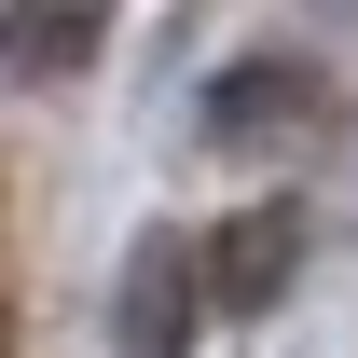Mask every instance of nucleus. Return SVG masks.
<instances>
[{"mask_svg": "<svg viewBox=\"0 0 358 358\" xmlns=\"http://www.w3.org/2000/svg\"><path fill=\"white\" fill-rule=\"evenodd\" d=\"M289 262H303L289 193H262V207H234V221L207 234V289H221V303H275V289H289Z\"/></svg>", "mask_w": 358, "mask_h": 358, "instance_id": "f257e3e1", "label": "nucleus"}, {"mask_svg": "<svg viewBox=\"0 0 358 358\" xmlns=\"http://www.w3.org/2000/svg\"><path fill=\"white\" fill-rule=\"evenodd\" d=\"M193 289H207V248H138V289H124V358H179V345H193Z\"/></svg>", "mask_w": 358, "mask_h": 358, "instance_id": "f03ea898", "label": "nucleus"}, {"mask_svg": "<svg viewBox=\"0 0 358 358\" xmlns=\"http://www.w3.org/2000/svg\"><path fill=\"white\" fill-rule=\"evenodd\" d=\"M96 28H110V0H14V69L55 83V69H83Z\"/></svg>", "mask_w": 358, "mask_h": 358, "instance_id": "7ed1b4c3", "label": "nucleus"}, {"mask_svg": "<svg viewBox=\"0 0 358 358\" xmlns=\"http://www.w3.org/2000/svg\"><path fill=\"white\" fill-rule=\"evenodd\" d=\"M275 110H303V69H275V55H248L221 96H207V138H248V124H275Z\"/></svg>", "mask_w": 358, "mask_h": 358, "instance_id": "20e7f679", "label": "nucleus"}]
</instances>
